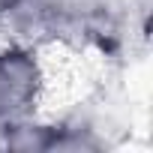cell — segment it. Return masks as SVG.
<instances>
[{"label": "cell", "mask_w": 153, "mask_h": 153, "mask_svg": "<svg viewBox=\"0 0 153 153\" xmlns=\"http://www.w3.org/2000/svg\"><path fill=\"white\" fill-rule=\"evenodd\" d=\"M15 6V0H0V24H3V18L9 15V9Z\"/></svg>", "instance_id": "cell-3"}, {"label": "cell", "mask_w": 153, "mask_h": 153, "mask_svg": "<svg viewBox=\"0 0 153 153\" xmlns=\"http://www.w3.org/2000/svg\"><path fill=\"white\" fill-rule=\"evenodd\" d=\"M42 90V69L30 48L15 45L0 51V132L30 120Z\"/></svg>", "instance_id": "cell-2"}, {"label": "cell", "mask_w": 153, "mask_h": 153, "mask_svg": "<svg viewBox=\"0 0 153 153\" xmlns=\"http://www.w3.org/2000/svg\"><path fill=\"white\" fill-rule=\"evenodd\" d=\"M3 24L27 42L99 48L105 39L102 0H15Z\"/></svg>", "instance_id": "cell-1"}]
</instances>
